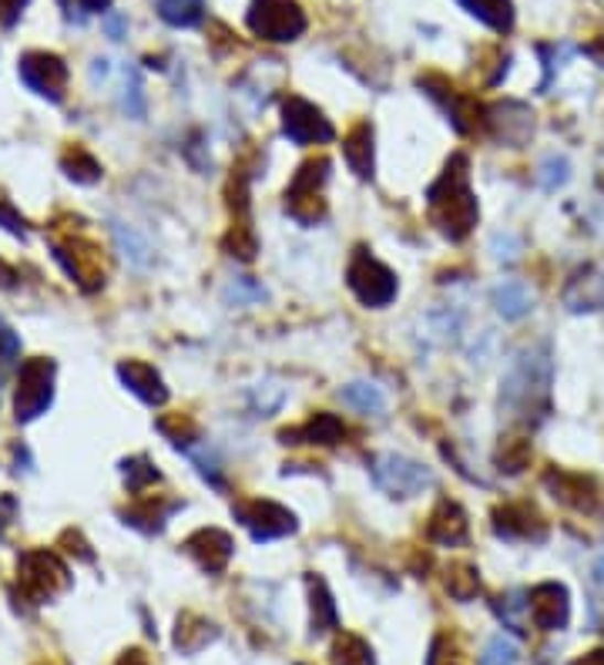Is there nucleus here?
<instances>
[{
    "label": "nucleus",
    "mask_w": 604,
    "mask_h": 665,
    "mask_svg": "<svg viewBox=\"0 0 604 665\" xmlns=\"http://www.w3.org/2000/svg\"><path fill=\"white\" fill-rule=\"evenodd\" d=\"M551 387V353L544 346L524 350L510 374L504 377L500 407H507L514 417H531V410H541L548 404Z\"/></svg>",
    "instance_id": "nucleus-1"
},
{
    "label": "nucleus",
    "mask_w": 604,
    "mask_h": 665,
    "mask_svg": "<svg viewBox=\"0 0 604 665\" xmlns=\"http://www.w3.org/2000/svg\"><path fill=\"white\" fill-rule=\"evenodd\" d=\"M430 205H433V215L440 222V229L450 239H464L474 229L477 199L471 195L464 159H453V165H446L443 179L430 189Z\"/></svg>",
    "instance_id": "nucleus-2"
},
{
    "label": "nucleus",
    "mask_w": 604,
    "mask_h": 665,
    "mask_svg": "<svg viewBox=\"0 0 604 665\" xmlns=\"http://www.w3.org/2000/svg\"><path fill=\"white\" fill-rule=\"evenodd\" d=\"M249 28L266 41H295L306 31V14L295 0H252Z\"/></svg>",
    "instance_id": "nucleus-3"
},
{
    "label": "nucleus",
    "mask_w": 604,
    "mask_h": 665,
    "mask_svg": "<svg viewBox=\"0 0 604 665\" xmlns=\"http://www.w3.org/2000/svg\"><path fill=\"white\" fill-rule=\"evenodd\" d=\"M349 289L366 307H387L397 296V276L380 259H373L366 249H359L349 262Z\"/></svg>",
    "instance_id": "nucleus-4"
},
{
    "label": "nucleus",
    "mask_w": 604,
    "mask_h": 665,
    "mask_svg": "<svg viewBox=\"0 0 604 665\" xmlns=\"http://www.w3.org/2000/svg\"><path fill=\"white\" fill-rule=\"evenodd\" d=\"M373 478H376V484H380L384 491H390V494H397V497H413V494H420L423 487L433 484V474H430L423 464L407 461V458H400V454L376 458V461H373Z\"/></svg>",
    "instance_id": "nucleus-5"
},
{
    "label": "nucleus",
    "mask_w": 604,
    "mask_h": 665,
    "mask_svg": "<svg viewBox=\"0 0 604 665\" xmlns=\"http://www.w3.org/2000/svg\"><path fill=\"white\" fill-rule=\"evenodd\" d=\"M282 131L285 138H292L295 144H320V141H333V125L330 118H323V111L302 98H289L282 108Z\"/></svg>",
    "instance_id": "nucleus-6"
},
{
    "label": "nucleus",
    "mask_w": 604,
    "mask_h": 665,
    "mask_svg": "<svg viewBox=\"0 0 604 665\" xmlns=\"http://www.w3.org/2000/svg\"><path fill=\"white\" fill-rule=\"evenodd\" d=\"M239 522L252 532L256 541H272V538H282L295 528L292 514L285 507H279L276 501H252V504H242L236 507Z\"/></svg>",
    "instance_id": "nucleus-7"
},
{
    "label": "nucleus",
    "mask_w": 604,
    "mask_h": 665,
    "mask_svg": "<svg viewBox=\"0 0 604 665\" xmlns=\"http://www.w3.org/2000/svg\"><path fill=\"white\" fill-rule=\"evenodd\" d=\"M527 612H531V619H535L544 632L564 629V625H568V615H571L564 584H554V581L538 584L531 596H527Z\"/></svg>",
    "instance_id": "nucleus-8"
},
{
    "label": "nucleus",
    "mask_w": 604,
    "mask_h": 665,
    "mask_svg": "<svg viewBox=\"0 0 604 665\" xmlns=\"http://www.w3.org/2000/svg\"><path fill=\"white\" fill-rule=\"evenodd\" d=\"M564 307L571 313L604 310V269L601 266H584L571 276V282L564 286Z\"/></svg>",
    "instance_id": "nucleus-9"
},
{
    "label": "nucleus",
    "mask_w": 604,
    "mask_h": 665,
    "mask_svg": "<svg viewBox=\"0 0 604 665\" xmlns=\"http://www.w3.org/2000/svg\"><path fill=\"white\" fill-rule=\"evenodd\" d=\"M188 548L198 555L202 568H208V571H222L225 565H229V558H233V541H229V535L215 532V528L198 532V535L188 541Z\"/></svg>",
    "instance_id": "nucleus-10"
},
{
    "label": "nucleus",
    "mask_w": 604,
    "mask_h": 665,
    "mask_svg": "<svg viewBox=\"0 0 604 665\" xmlns=\"http://www.w3.org/2000/svg\"><path fill=\"white\" fill-rule=\"evenodd\" d=\"M494 307H497V313L504 320H520V317H527V313L535 310V292H531V286L517 282V279L500 282L494 289Z\"/></svg>",
    "instance_id": "nucleus-11"
},
{
    "label": "nucleus",
    "mask_w": 604,
    "mask_h": 665,
    "mask_svg": "<svg viewBox=\"0 0 604 665\" xmlns=\"http://www.w3.org/2000/svg\"><path fill=\"white\" fill-rule=\"evenodd\" d=\"M497 535L504 538H544V525L541 517L531 507H504L497 511Z\"/></svg>",
    "instance_id": "nucleus-12"
},
{
    "label": "nucleus",
    "mask_w": 604,
    "mask_h": 665,
    "mask_svg": "<svg viewBox=\"0 0 604 665\" xmlns=\"http://www.w3.org/2000/svg\"><path fill=\"white\" fill-rule=\"evenodd\" d=\"M339 437H343V423L336 417H330V414H320L310 423H302V427L282 433L285 443H336Z\"/></svg>",
    "instance_id": "nucleus-13"
},
{
    "label": "nucleus",
    "mask_w": 604,
    "mask_h": 665,
    "mask_svg": "<svg viewBox=\"0 0 604 665\" xmlns=\"http://www.w3.org/2000/svg\"><path fill=\"white\" fill-rule=\"evenodd\" d=\"M343 155H346V165L359 179L373 175V131H369V125H359V128L349 131V138L343 144Z\"/></svg>",
    "instance_id": "nucleus-14"
},
{
    "label": "nucleus",
    "mask_w": 604,
    "mask_h": 665,
    "mask_svg": "<svg viewBox=\"0 0 604 665\" xmlns=\"http://www.w3.org/2000/svg\"><path fill=\"white\" fill-rule=\"evenodd\" d=\"M430 538L440 545H457L467 538V522L457 504H440V511L433 514V525H430Z\"/></svg>",
    "instance_id": "nucleus-15"
},
{
    "label": "nucleus",
    "mask_w": 604,
    "mask_h": 665,
    "mask_svg": "<svg viewBox=\"0 0 604 665\" xmlns=\"http://www.w3.org/2000/svg\"><path fill=\"white\" fill-rule=\"evenodd\" d=\"M461 4L494 31H510V24H514L510 0H461Z\"/></svg>",
    "instance_id": "nucleus-16"
},
{
    "label": "nucleus",
    "mask_w": 604,
    "mask_h": 665,
    "mask_svg": "<svg viewBox=\"0 0 604 665\" xmlns=\"http://www.w3.org/2000/svg\"><path fill=\"white\" fill-rule=\"evenodd\" d=\"M24 67L28 71H41V78H31L28 85L31 88H37L41 95H54L57 98V88H61V82H64V67H61V61L57 57H44V54H31L28 61H24Z\"/></svg>",
    "instance_id": "nucleus-17"
},
{
    "label": "nucleus",
    "mask_w": 604,
    "mask_h": 665,
    "mask_svg": "<svg viewBox=\"0 0 604 665\" xmlns=\"http://www.w3.org/2000/svg\"><path fill=\"white\" fill-rule=\"evenodd\" d=\"M121 377H125L128 387H131L134 394H141L148 404H162V400H165V390H162V380H159L155 369H148V366H121Z\"/></svg>",
    "instance_id": "nucleus-18"
},
{
    "label": "nucleus",
    "mask_w": 604,
    "mask_h": 665,
    "mask_svg": "<svg viewBox=\"0 0 604 665\" xmlns=\"http://www.w3.org/2000/svg\"><path fill=\"white\" fill-rule=\"evenodd\" d=\"M159 14L175 28H195L205 14V0H159Z\"/></svg>",
    "instance_id": "nucleus-19"
},
{
    "label": "nucleus",
    "mask_w": 604,
    "mask_h": 665,
    "mask_svg": "<svg viewBox=\"0 0 604 665\" xmlns=\"http://www.w3.org/2000/svg\"><path fill=\"white\" fill-rule=\"evenodd\" d=\"M343 400L349 407H356L359 414H384V407H387V397L380 394V387H373V384H349V387H343Z\"/></svg>",
    "instance_id": "nucleus-20"
},
{
    "label": "nucleus",
    "mask_w": 604,
    "mask_h": 665,
    "mask_svg": "<svg viewBox=\"0 0 604 665\" xmlns=\"http://www.w3.org/2000/svg\"><path fill=\"white\" fill-rule=\"evenodd\" d=\"M333 662L336 665H373V652L363 639L356 635H343L336 652H333Z\"/></svg>",
    "instance_id": "nucleus-21"
},
{
    "label": "nucleus",
    "mask_w": 604,
    "mask_h": 665,
    "mask_svg": "<svg viewBox=\"0 0 604 665\" xmlns=\"http://www.w3.org/2000/svg\"><path fill=\"white\" fill-rule=\"evenodd\" d=\"M568 159H561V155H548L544 159V165H541V185H544V192H554V189H561L564 182H568Z\"/></svg>",
    "instance_id": "nucleus-22"
},
{
    "label": "nucleus",
    "mask_w": 604,
    "mask_h": 665,
    "mask_svg": "<svg viewBox=\"0 0 604 665\" xmlns=\"http://www.w3.org/2000/svg\"><path fill=\"white\" fill-rule=\"evenodd\" d=\"M514 658H517L514 642H507L504 635H497V639L487 645V652L481 655V665H514Z\"/></svg>",
    "instance_id": "nucleus-23"
},
{
    "label": "nucleus",
    "mask_w": 604,
    "mask_h": 665,
    "mask_svg": "<svg viewBox=\"0 0 604 665\" xmlns=\"http://www.w3.org/2000/svg\"><path fill=\"white\" fill-rule=\"evenodd\" d=\"M24 8V0H0V14H4V21L11 24L18 18V11Z\"/></svg>",
    "instance_id": "nucleus-24"
},
{
    "label": "nucleus",
    "mask_w": 604,
    "mask_h": 665,
    "mask_svg": "<svg viewBox=\"0 0 604 665\" xmlns=\"http://www.w3.org/2000/svg\"><path fill=\"white\" fill-rule=\"evenodd\" d=\"M587 54H591V57H594V61L604 67V37H601V41H594V44L587 47Z\"/></svg>",
    "instance_id": "nucleus-25"
},
{
    "label": "nucleus",
    "mask_w": 604,
    "mask_h": 665,
    "mask_svg": "<svg viewBox=\"0 0 604 665\" xmlns=\"http://www.w3.org/2000/svg\"><path fill=\"white\" fill-rule=\"evenodd\" d=\"M578 665H604V652H591L587 658H581Z\"/></svg>",
    "instance_id": "nucleus-26"
},
{
    "label": "nucleus",
    "mask_w": 604,
    "mask_h": 665,
    "mask_svg": "<svg viewBox=\"0 0 604 665\" xmlns=\"http://www.w3.org/2000/svg\"><path fill=\"white\" fill-rule=\"evenodd\" d=\"M82 4H85L88 11H101V8H108V0H82Z\"/></svg>",
    "instance_id": "nucleus-27"
},
{
    "label": "nucleus",
    "mask_w": 604,
    "mask_h": 665,
    "mask_svg": "<svg viewBox=\"0 0 604 665\" xmlns=\"http://www.w3.org/2000/svg\"><path fill=\"white\" fill-rule=\"evenodd\" d=\"M594 578H597V584L604 588V555H601V561L594 565Z\"/></svg>",
    "instance_id": "nucleus-28"
},
{
    "label": "nucleus",
    "mask_w": 604,
    "mask_h": 665,
    "mask_svg": "<svg viewBox=\"0 0 604 665\" xmlns=\"http://www.w3.org/2000/svg\"><path fill=\"white\" fill-rule=\"evenodd\" d=\"M121 665H144L141 658H128V662H121Z\"/></svg>",
    "instance_id": "nucleus-29"
}]
</instances>
